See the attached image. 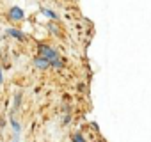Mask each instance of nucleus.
<instances>
[{"instance_id": "7", "label": "nucleus", "mask_w": 151, "mask_h": 142, "mask_svg": "<svg viewBox=\"0 0 151 142\" xmlns=\"http://www.w3.org/2000/svg\"><path fill=\"white\" fill-rule=\"evenodd\" d=\"M13 126H14V131H16V133H18V131H20V126H18V123H16V121H14V119H13Z\"/></svg>"}, {"instance_id": "6", "label": "nucleus", "mask_w": 151, "mask_h": 142, "mask_svg": "<svg viewBox=\"0 0 151 142\" xmlns=\"http://www.w3.org/2000/svg\"><path fill=\"white\" fill-rule=\"evenodd\" d=\"M73 140H75V142H86V140H84V137H82L80 133H77V135H75V137H73Z\"/></svg>"}, {"instance_id": "8", "label": "nucleus", "mask_w": 151, "mask_h": 142, "mask_svg": "<svg viewBox=\"0 0 151 142\" xmlns=\"http://www.w3.org/2000/svg\"><path fill=\"white\" fill-rule=\"evenodd\" d=\"M0 82H2V75H0Z\"/></svg>"}, {"instance_id": "3", "label": "nucleus", "mask_w": 151, "mask_h": 142, "mask_svg": "<svg viewBox=\"0 0 151 142\" xmlns=\"http://www.w3.org/2000/svg\"><path fill=\"white\" fill-rule=\"evenodd\" d=\"M34 64H36L37 67H41V69H45V67H48V66H50V64H48V62H46V60H45L43 57H36Z\"/></svg>"}, {"instance_id": "5", "label": "nucleus", "mask_w": 151, "mask_h": 142, "mask_svg": "<svg viewBox=\"0 0 151 142\" xmlns=\"http://www.w3.org/2000/svg\"><path fill=\"white\" fill-rule=\"evenodd\" d=\"M43 13H45L48 18H52V20H55V18H57V14H55L53 11H50V9H43Z\"/></svg>"}, {"instance_id": "1", "label": "nucleus", "mask_w": 151, "mask_h": 142, "mask_svg": "<svg viewBox=\"0 0 151 142\" xmlns=\"http://www.w3.org/2000/svg\"><path fill=\"white\" fill-rule=\"evenodd\" d=\"M39 53H41V57H43L50 66H53V67H60V66H62V60L59 59L57 52H55V50H52L50 46L39 44Z\"/></svg>"}, {"instance_id": "4", "label": "nucleus", "mask_w": 151, "mask_h": 142, "mask_svg": "<svg viewBox=\"0 0 151 142\" xmlns=\"http://www.w3.org/2000/svg\"><path fill=\"white\" fill-rule=\"evenodd\" d=\"M7 32H9L11 36H14L16 39H23V34H22V32H18V30H13V29H11V30H7Z\"/></svg>"}, {"instance_id": "2", "label": "nucleus", "mask_w": 151, "mask_h": 142, "mask_svg": "<svg viewBox=\"0 0 151 142\" xmlns=\"http://www.w3.org/2000/svg\"><path fill=\"white\" fill-rule=\"evenodd\" d=\"M9 18L11 20H22L23 18V11L20 7H11L9 9Z\"/></svg>"}]
</instances>
